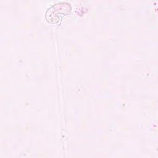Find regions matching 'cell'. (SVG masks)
I'll use <instances>...</instances> for the list:
<instances>
[{
    "mask_svg": "<svg viewBox=\"0 0 158 158\" xmlns=\"http://www.w3.org/2000/svg\"><path fill=\"white\" fill-rule=\"evenodd\" d=\"M72 6L67 1L57 2L50 6L46 12V20L51 24H56L59 22L62 17L70 13Z\"/></svg>",
    "mask_w": 158,
    "mask_h": 158,
    "instance_id": "cell-1",
    "label": "cell"
}]
</instances>
